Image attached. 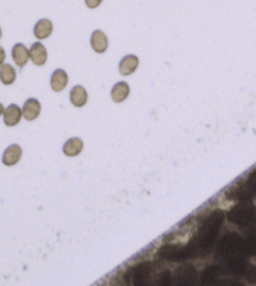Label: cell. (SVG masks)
Returning <instances> with one entry per match:
<instances>
[{"label":"cell","instance_id":"5bb4252c","mask_svg":"<svg viewBox=\"0 0 256 286\" xmlns=\"http://www.w3.org/2000/svg\"><path fill=\"white\" fill-rule=\"evenodd\" d=\"M246 250H248L250 254H255L256 255V237H254L251 241H249V244L246 245Z\"/></svg>","mask_w":256,"mask_h":286},{"label":"cell","instance_id":"4fadbf2b","mask_svg":"<svg viewBox=\"0 0 256 286\" xmlns=\"http://www.w3.org/2000/svg\"><path fill=\"white\" fill-rule=\"evenodd\" d=\"M16 73L15 69L10 64H3L0 66V80L5 85H10L15 82Z\"/></svg>","mask_w":256,"mask_h":286},{"label":"cell","instance_id":"ba28073f","mask_svg":"<svg viewBox=\"0 0 256 286\" xmlns=\"http://www.w3.org/2000/svg\"><path fill=\"white\" fill-rule=\"evenodd\" d=\"M21 158V147L19 144H11L4 151L3 163L5 166H14Z\"/></svg>","mask_w":256,"mask_h":286},{"label":"cell","instance_id":"8992f818","mask_svg":"<svg viewBox=\"0 0 256 286\" xmlns=\"http://www.w3.org/2000/svg\"><path fill=\"white\" fill-rule=\"evenodd\" d=\"M68 84V74L64 69H56L50 77V87L56 92H61Z\"/></svg>","mask_w":256,"mask_h":286},{"label":"cell","instance_id":"2e32d148","mask_svg":"<svg viewBox=\"0 0 256 286\" xmlns=\"http://www.w3.org/2000/svg\"><path fill=\"white\" fill-rule=\"evenodd\" d=\"M4 61H5V51L0 47V66H3Z\"/></svg>","mask_w":256,"mask_h":286},{"label":"cell","instance_id":"e0dca14e","mask_svg":"<svg viewBox=\"0 0 256 286\" xmlns=\"http://www.w3.org/2000/svg\"><path fill=\"white\" fill-rule=\"evenodd\" d=\"M4 111H5V109H4V106L0 103V116H1V114H4Z\"/></svg>","mask_w":256,"mask_h":286},{"label":"cell","instance_id":"277c9868","mask_svg":"<svg viewBox=\"0 0 256 286\" xmlns=\"http://www.w3.org/2000/svg\"><path fill=\"white\" fill-rule=\"evenodd\" d=\"M21 116H23V109L19 108L16 104H10L4 111V123L8 127H14V126H16L20 122Z\"/></svg>","mask_w":256,"mask_h":286},{"label":"cell","instance_id":"52a82bcc","mask_svg":"<svg viewBox=\"0 0 256 286\" xmlns=\"http://www.w3.org/2000/svg\"><path fill=\"white\" fill-rule=\"evenodd\" d=\"M40 109H42V106H40L38 99L35 98L27 99V102L24 103L23 107V117L27 119V121H34V119L40 114Z\"/></svg>","mask_w":256,"mask_h":286},{"label":"cell","instance_id":"30bf717a","mask_svg":"<svg viewBox=\"0 0 256 286\" xmlns=\"http://www.w3.org/2000/svg\"><path fill=\"white\" fill-rule=\"evenodd\" d=\"M72 104L74 107H83L88 101V94L87 90L82 87V85H76L72 88L71 94H69Z\"/></svg>","mask_w":256,"mask_h":286},{"label":"cell","instance_id":"9c48e42d","mask_svg":"<svg viewBox=\"0 0 256 286\" xmlns=\"http://www.w3.org/2000/svg\"><path fill=\"white\" fill-rule=\"evenodd\" d=\"M53 32V23L49 19H40L34 27V35L37 39H47Z\"/></svg>","mask_w":256,"mask_h":286},{"label":"cell","instance_id":"7c38bea8","mask_svg":"<svg viewBox=\"0 0 256 286\" xmlns=\"http://www.w3.org/2000/svg\"><path fill=\"white\" fill-rule=\"evenodd\" d=\"M130 95V85L126 82H118L113 85L111 92V97L114 102L119 103L127 99V97Z\"/></svg>","mask_w":256,"mask_h":286},{"label":"cell","instance_id":"9a60e30c","mask_svg":"<svg viewBox=\"0 0 256 286\" xmlns=\"http://www.w3.org/2000/svg\"><path fill=\"white\" fill-rule=\"evenodd\" d=\"M100 3H102V0H85V5L89 9H95L99 6Z\"/></svg>","mask_w":256,"mask_h":286},{"label":"cell","instance_id":"ac0fdd59","mask_svg":"<svg viewBox=\"0 0 256 286\" xmlns=\"http://www.w3.org/2000/svg\"><path fill=\"white\" fill-rule=\"evenodd\" d=\"M0 38H1V28H0Z\"/></svg>","mask_w":256,"mask_h":286},{"label":"cell","instance_id":"5b68a950","mask_svg":"<svg viewBox=\"0 0 256 286\" xmlns=\"http://www.w3.org/2000/svg\"><path fill=\"white\" fill-rule=\"evenodd\" d=\"M138 63V58L133 54H130V56H126L122 58V61L119 62V67L118 71L122 75H130L132 73H135L136 69H137Z\"/></svg>","mask_w":256,"mask_h":286},{"label":"cell","instance_id":"3957f363","mask_svg":"<svg viewBox=\"0 0 256 286\" xmlns=\"http://www.w3.org/2000/svg\"><path fill=\"white\" fill-rule=\"evenodd\" d=\"M11 57H13V61L15 62L16 66H18L19 68H23V67L28 63L30 56L28 48L24 44H21V43H18V44H15L13 47Z\"/></svg>","mask_w":256,"mask_h":286},{"label":"cell","instance_id":"8fae6325","mask_svg":"<svg viewBox=\"0 0 256 286\" xmlns=\"http://www.w3.org/2000/svg\"><path fill=\"white\" fill-rule=\"evenodd\" d=\"M82 149H83V141L78 137L71 138V140H68L66 143H64L63 146L64 154L68 157L78 156V154L82 152Z\"/></svg>","mask_w":256,"mask_h":286},{"label":"cell","instance_id":"7a4b0ae2","mask_svg":"<svg viewBox=\"0 0 256 286\" xmlns=\"http://www.w3.org/2000/svg\"><path fill=\"white\" fill-rule=\"evenodd\" d=\"M29 56H30V59H32V62L35 64V66H43V64H45V62H47V58H48L47 49H45L44 45L39 42L34 43V44L30 47Z\"/></svg>","mask_w":256,"mask_h":286},{"label":"cell","instance_id":"6da1fadb","mask_svg":"<svg viewBox=\"0 0 256 286\" xmlns=\"http://www.w3.org/2000/svg\"><path fill=\"white\" fill-rule=\"evenodd\" d=\"M90 45L97 53H104L108 48V38L102 30H94L90 35Z\"/></svg>","mask_w":256,"mask_h":286}]
</instances>
